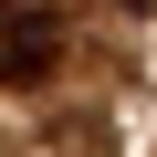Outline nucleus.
Wrapping results in <instances>:
<instances>
[{
  "label": "nucleus",
  "mask_w": 157,
  "mask_h": 157,
  "mask_svg": "<svg viewBox=\"0 0 157 157\" xmlns=\"http://www.w3.org/2000/svg\"><path fill=\"white\" fill-rule=\"evenodd\" d=\"M63 63V0H0V84H42Z\"/></svg>",
  "instance_id": "f257e3e1"
},
{
  "label": "nucleus",
  "mask_w": 157,
  "mask_h": 157,
  "mask_svg": "<svg viewBox=\"0 0 157 157\" xmlns=\"http://www.w3.org/2000/svg\"><path fill=\"white\" fill-rule=\"evenodd\" d=\"M0 157H11V147H0Z\"/></svg>",
  "instance_id": "f03ea898"
}]
</instances>
